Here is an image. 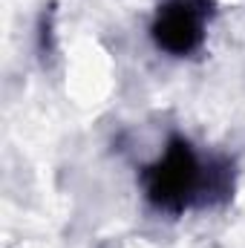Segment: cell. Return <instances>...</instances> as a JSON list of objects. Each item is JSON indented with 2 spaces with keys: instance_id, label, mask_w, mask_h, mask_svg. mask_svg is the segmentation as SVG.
<instances>
[{
  "instance_id": "1",
  "label": "cell",
  "mask_w": 245,
  "mask_h": 248,
  "mask_svg": "<svg viewBox=\"0 0 245 248\" xmlns=\"http://www.w3.org/2000/svg\"><path fill=\"white\" fill-rule=\"evenodd\" d=\"M202 165L199 159L193 156L190 144L187 141H173L165 156L147 168L144 173V190H147V199L156 205V208H165V211H179L184 208L202 185Z\"/></svg>"
},
{
  "instance_id": "2",
  "label": "cell",
  "mask_w": 245,
  "mask_h": 248,
  "mask_svg": "<svg viewBox=\"0 0 245 248\" xmlns=\"http://www.w3.org/2000/svg\"><path fill=\"white\" fill-rule=\"evenodd\" d=\"M153 38L170 55L193 52L202 41V9H196L190 0L168 3L153 23Z\"/></svg>"
}]
</instances>
